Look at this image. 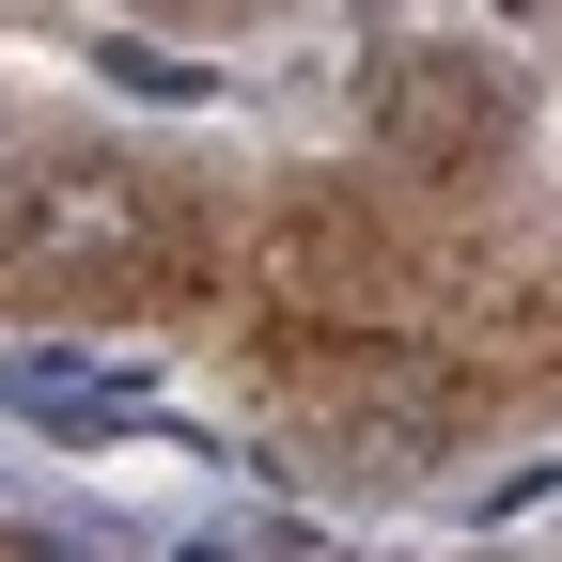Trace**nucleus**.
<instances>
[{
	"label": "nucleus",
	"instance_id": "1",
	"mask_svg": "<svg viewBox=\"0 0 562 562\" xmlns=\"http://www.w3.org/2000/svg\"><path fill=\"white\" fill-rule=\"evenodd\" d=\"M360 125L391 140V157H469L484 63H469V47H375V63H360Z\"/></svg>",
	"mask_w": 562,
	"mask_h": 562
},
{
	"label": "nucleus",
	"instance_id": "2",
	"mask_svg": "<svg viewBox=\"0 0 562 562\" xmlns=\"http://www.w3.org/2000/svg\"><path fill=\"white\" fill-rule=\"evenodd\" d=\"M0 406H63V422H94V406H125V375H94V360H0Z\"/></svg>",
	"mask_w": 562,
	"mask_h": 562
}]
</instances>
